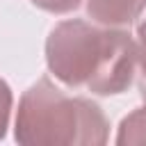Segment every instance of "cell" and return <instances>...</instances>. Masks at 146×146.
Wrapping results in <instances>:
<instances>
[{"label":"cell","instance_id":"7a4b0ae2","mask_svg":"<svg viewBox=\"0 0 146 146\" xmlns=\"http://www.w3.org/2000/svg\"><path fill=\"white\" fill-rule=\"evenodd\" d=\"M110 121L80 96H66L48 78L36 80L21 98L14 137L23 146H103Z\"/></svg>","mask_w":146,"mask_h":146},{"label":"cell","instance_id":"52a82bcc","mask_svg":"<svg viewBox=\"0 0 146 146\" xmlns=\"http://www.w3.org/2000/svg\"><path fill=\"white\" fill-rule=\"evenodd\" d=\"M137 52H139V66L146 73V16L137 25Z\"/></svg>","mask_w":146,"mask_h":146},{"label":"cell","instance_id":"6da1fadb","mask_svg":"<svg viewBox=\"0 0 146 146\" xmlns=\"http://www.w3.org/2000/svg\"><path fill=\"white\" fill-rule=\"evenodd\" d=\"M46 62L66 87H87L91 94L114 96L130 87L139 52L137 41L125 30L73 18L50 30Z\"/></svg>","mask_w":146,"mask_h":146},{"label":"cell","instance_id":"ba28073f","mask_svg":"<svg viewBox=\"0 0 146 146\" xmlns=\"http://www.w3.org/2000/svg\"><path fill=\"white\" fill-rule=\"evenodd\" d=\"M139 96L146 103V73H141V78H139Z\"/></svg>","mask_w":146,"mask_h":146},{"label":"cell","instance_id":"5b68a950","mask_svg":"<svg viewBox=\"0 0 146 146\" xmlns=\"http://www.w3.org/2000/svg\"><path fill=\"white\" fill-rule=\"evenodd\" d=\"M11 89L9 84L0 78V139L7 135V125H9V114H11Z\"/></svg>","mask_w":146,"mask_h":146},{"label":"cell","instance_id":"277c9868","mask_svg":"<svg viewBox=\"0 0 146 146\" xmlns=\"http://www.w3.org/2000/svg\"><path fill=\"white\" fill-rule=\"evenodd\" d=\"M116 144L119 146H137V144H146V105L130 112L121 125H119V135H116Z\"/></svg>","mask_w":146,"mask_h":146},{"label":"cell","instance_id":"3957f363","mask_svg":"<svg viewBox=\"0 0 146 146\" xmlns=\"http://www.w3.org/2000/svg\"><path fill=\"white\" fill-rule=\"evenodd\" d=\"M146 0H87V14L98 25L125 27L144 11Z\"/></svg>","mask_w":146,"mask_h":146},{"label":"cell","instance_id":"8992f818","mask_svg":"<svg viewBox=\"0 0 146 146\" xmlns=\"http://www.w3.org/2000/svg\"><path fill=\"white\" fill-rule=\"evenodd\" d=\"M30 2L50 14H68V11L78 9L82 0H30Z\"/></svg>","mask_w":146,"mask_h":146}]
</instances>
